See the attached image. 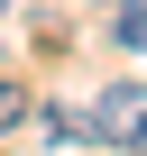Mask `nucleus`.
<instances>
[{
	"mask_svg": "<svg viewBox=\"0 0 147 156\" xmlns=\"http://www.w3.org/2000/svg\"><path fill=\"white\" fill-rule=\"evenodd\" d=\"M0 9H9V0H0Z\"/></svg>",
	"mask_w": 147,
	"mask_h": 156,
	"instance_id": "39448f33",
	"label": "nucleus"
},
{
	"mask_svg": "<svg viewBox=\"0 0 147 156\" xmlns=\"http://www.w3.org/2000/svg\"><path fill=\"white\" fill-rule=\"evenodd\" d=\"M110 37L129 55H147V0H120V9H110Z\"/></svg>",
	"mask_w": 147,
	"mask_h": 156,
	"instance_id": "7ed1b4c3",
	"label": "nucleus"
},
{
	"mask_svg": "<svg viewBox=\"0 0 147 156\" xmlns=\"http://www.w3.org/2000/svg\"><path fill=\"white\" fill-rule=\"evenodd\" d=\"M46 138H55V147H101V138H92V110H64V101L46 110Z\"/></svg>",
	"mask_w": 147,
	"mask_h": 156,
	"instance_id": "f03ea898",
	"label": "nucleus"
},
{
	"mask_svg": "<svg viewBox=\"0 0 147 156\" xmlns=\"http://www.w3.org/2000/svg\"><path fill=\"white\" fill-rule=\"evenodd\" d=\"M92 138L101 147H147V83H110L92 101Z\"/></svg>",
	"mask_w": 147,
	"mask_h": 156,
	"instance_id": "f257e3e1",
	"label": "nucleus"
},
{
	"mask_svg": "<svg viewBox=\"0 0 147 156\" xmlns=\"http://www.w3.org/2000/svg\"><path fill=\"white\" fill-rule=\"evenodd\" d=\"M28 119V92H19V73H0V129H19Z\"/></svg>",
	"mask_w": 147,
	"mask_h": 156,
	"instance_id": "20e7f679",
	"label": "nucleus"
}]
</instances>
